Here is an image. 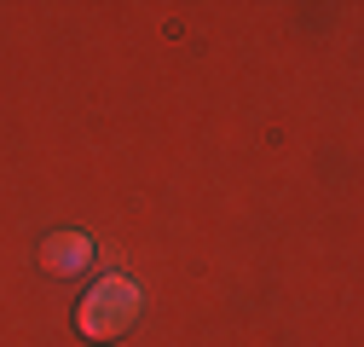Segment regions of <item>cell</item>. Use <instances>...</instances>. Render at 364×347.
<instances>
[{
    "label": "cell",
    "instance_id": "2",
    "mask_svg": "<svg viewBox=\"0 0 364 347\" xmlns=\"http://www.w3.org/2000/svg\"><path fill=\"white\" fill-rule=\"evenodd\" d=\"M87 260H93V237H81V232H53L47 243H41V267L58 272V278L87 272Z\"/></svg>",
    "mask_w": 364,
    "mask_h": 347
},
{
    "label": "cell",
    "instance_id": "1",
    "mask_svg": "<svg viewBox=\"0 0 364 347\" xmlns=\"http://www.w3.org/2000/svg\"><path fill=\"white\" fill-rule=\"evenodd\" d=\"M139 307H145L139 284L122 278V272H110V278H99L93 289L81 295V307H75V330H81L87 341H122V336L133 330V319H139Z\"/></svg>",
    "mask_w": 364,
    "mask_h": 347
}]
</instances>
